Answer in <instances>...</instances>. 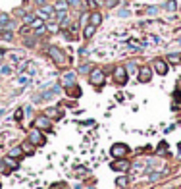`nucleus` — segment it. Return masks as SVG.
<instances>
[{
  "instance_id": "f257e3e1",
  "label": "nucleus",
  "mask_w": 181,
  "mask_h": 189,
  "mask_svg": "<svg viewBox=\"0 0 181 189\" xmlns=\"http://www.w3.org/2000/svg\"><path fill=\"white\" fill-rule=\"evenodd\" d=\"M48 56L52 60L56 62V64H60V66H64V64H67V60H66V54L58 48V46H48Z\"/></svg>"
},
{
  "instance_id": "f03ea898",
  "label": "nucleus",
  "mask_w": 181,
  "mask_h": 189,
  "mask_svg": "<svg viewBox=\"0 0 181 189\" xmlns=\"http://www.w3.org/2000/svg\"><path fill=\"white\" fill-rule=\"evenodd\" d=\"M104 79H106V75H104V71L102 70H93L90 71V77H89V81H90V85H94V87H100L104 83Z\"/></svg>"
},
{
  "instance_id": "7ed1b4c3",
  "label": "nucleus",
  "mask_w": 181,
  "mask_h": 189,
  "mask_svg": "<svg viewBox=\"0 0 181 189\" xmlns=\"http://www.w3.org/2000/svg\"><path fill=\"white\" fill-rule=\"evenodd\" d=\"M112 156H116V158H123V156L129 153V147L127 145H123V143H116L114 147H112Z\"/></svg>"
},
{
  "instance_id": "20e7f679",
  "label": "nucleus",
  "mask_w": 181,
  "mask_h": 189,
  "mask_svg": "<svg viewBox=\"0 0 181 189\" xmlns=\"http://www.w3.org/2000/svg\"><path fill=\"white\" fill-rule=\"evenodd\" d=\"M152 66H154V70H156V73H160V75H166V73H168V62L166 60L156 58L152 62Z\"/></svg>"
},
{
  "instance_id": "39448f33",
  "label": "nucleus",
  "mask_w": 181,
  "mask_h": 189,
  "mask_svg": "<svg viewBox=\"0 0 181 189\" xmlns=\"http://www.w3.org/2000/svg\"><path fill=\"white\" fill-rule=\"evenodd\" d=\"M29 141H31L33 145H42V143H44V137L41 135V129L35 128L33 131H29Z\"/></svg>"
},
{
  "instance_id": "423d86ee",
  "label": "nucleus",
  "mask_w": 181,
  "mask_h": 189,
  "mask_svg": "<svg viewBox=\"0 0 181 189\" xmlns=\"http://www.w3.org/2000/svg\"><path fill=\"white\" fill-rule=\"evenodd\" d=\"M114 77H116V81H118V83L125 85V83H127V70H125V68H116Z\"/></svg>"
},
{
  "instance_id": "0eeeda50",
  "label": "nucleus",
  "mask_w": 181,
  "mask_h": 189,
  "mask_svg": "<svg viewBox=\"0 0 181 189\" xmlns=\"http://www.w3.org/2000/svg\"><path fill=\"white\" fill-rule=\"evenodd\" d=\"M35 128L37 129H50V120L48 116H41L35 120Z\"/></svg>"
},
{
  "instance_id": "6e6552de",
  "label": "nucleus",
  "mask_w": 181,
  "mask_h": 189,
  "mask_svg": "<svg viewBox=\"0 0 181 189\" xmlns=\"http://www.w3.org/2000/svg\"><path fill=\"white\" fill-rule=\"evenodd\" d=\"M54 15V8L52 6H41V10H39V18H42V19H48V18H52Z\"/></svg>"
},
{
  "instance_id": "1a4fd4ad",
  "label": "nucleus",
  "mask_w": 181,
  "mask_h": 189,
  "mask_svg": "<svg viewBox=\"0 0 181 189\" xmlns=\"http://www.w3.org/2000/svg\"><path fill=\"white\" fill-rule=\"evenodd\" d=\"M150 77H152L150 68H141V70H139V81L141 83H148V81H150Z\"/></svg>"
},
{
  "instance_id": "9d476101",
  "label": "nucleus",
  "mask_w": 181,
  "mask_h": 189,
  "mask_svg": "<svg viewBox=\"0 0 181 189\" xmlns=\"http://www.w3.org/2000/svg\"><path fill=\"white\" fill-rule=\"evenodd\" d=\"M58 93H60V85H54V87L50 89V91H44V93H42V94H41V98H44V101H50V98H54Z\"/></svg>"
},
{
  "instance_id": "9b49d317",
  "label": "nucleus",
  "mask_w": 181,
  "mask_h": 189,
  "mask_svg": "<svg viewBox=\"0 0 181 189\" xmlns=\"http://www.w3.org/2000/svg\"><path fill=\"white\" fill-rule=\"evenodd\" d=\"M112 170H116V172H127V168H129V164H127V162L121 158V160H116L114 164L110 166Z\"/></svg>"
},
{
  "instance_id": "f8f14e48",
  "label": "nucleus",
  "mask_w": 181,
  "mask_h": 189,
  "mask_svg": "<svg viewBox=\"0 0 181 189\" xmlns=\"http://www.w3.org/2000/svg\"><path fill=\"white\" fill-rule=\"evenodd\" d=\"M90 25H94V27H98L100 23H102V14H98V12H93L90 14Z\"/></svg>"
},
{
  "instance_id": "ddd939ff",
  "label": "nucleus",
  "mask_w": 181,
  "mask_h": 189,
  "mask_svg": "<svg viewBox=\"0 0 181 189\" xmlns=\"http://www.w3.org/2000/svg\"><path fill=\"white\" fill-rule=\"evenodd\" d=\"M67 94L79 98V97H81V87H79V85H70V87H67Z\"/></svg>"
},
{
  "instance_id": "4468645a",
  "label": "nucleus",
  "mask_w": 181,
  "mask_h": 189,
  "mask_svg": "<svg viewBox=\"0 0 181 189\" xmlns=\"http://www.w3.org/2000/svg\"><path fill=\"white\" fill-rule=\"evenodd\" d=\"M73 81H75V73L73 71H70V73H66V75L62 77V83L66 87H70V85H73Z\"/></svg>"
},
{
  "instance_id": "2eb2a0df",
  "label": "nucleus",
  "mask_w": 181,
  "mask_h": 189,
  "mask_svg": "<svg viewBox=\"0 0 181 189\" xmlns=\"http://www.w3.org/2000/svg\"><path fill=\"white\" fill-rule=\"evenodd\" d=\"M181 108V91H173V110Z\"/></svg>"
},
{
  "instance_id": "dca6fc26",
  "label": "nucleus",
  "mask_w": 181,
  "mask_h": 189,
  "mask_svg": "<svg viewBox=\"0 0 181 189\" xmlns=\"http://www.w3.org/2000/svg\"><path fill=\"white\" fill-rule=\"evenodd\" d=\"M94 31H97V27H94V25H90V23H89L87 27H85V33H83V35H85V39H90V37L94 35Z\"/></svg>"
},
{
  "instance_id": "f3484780",
  "label": "nucleus",
  "mask_w": 181,
  "mask_h": 189,
  "mask_svg": "<svg viewBox=\"0 0 181 189\" xmlns=\"http://www.w3.org/2000/svg\"><path fill=\"white\" fill-rule=\"evenodd\" d=\"M166 149H168V145H166V141H162V143H160V145H158V151H156V153H158V154H160V156H164V154H168V151H166Z\"/></svg>"
},
{
  "instance_id": "a211bd4d",
  "label": "nucleus",
  "mask_w": 181,
  "mask_h": 189,
  "mask_svg": "<svg viewBox=\"0 0 181 189\" xmlns=\"http://www.w3.org/2000/svg\"><path fill=\"white\" fill-rule=\"evenodd\" d=\"M31 27H35V29H41V27H42V18H35L33 22H31Z\"/></svg>"
},
{
  "instance_id": "6ab92c4d",
  "label": "nucleus",
  "mask_w": 181,
  "mask_h": 189,
  "mask_svg": "<svg viewBox=\"0 0 181 189\" xmlns=\"http://www.w3.org/2000/svg\"><path fill=\"white\" fill-rule=\"evenodd\" d=\"M116 185H118V187H125L127 185V177L125 176H120L118 180H116Z\"/></svg>"
},
{
  "instance_id": "aec40b11",
  "label": "nucleus",
  "mask_w": 181,
  "mask_h": 189,
  "mask_svg": "<svg viewBox=\"0 0 181 189\" xmlns=\"http://www.w3.org/2000/svg\"><path fill=\"white\" fill-rule=\"evenodd\" d=\"M66 8H67V2H66V0L56 2V10H58V12H66Z\"/></svg>"
},
{
  "instance_id": "412c9836",
  "label": "nucleus",
  "mask_w": 181,
  "mask_h": 189,
  "mask_svg": "<svg viewBox=\"0 0 181 189\" xmlns=\"http://www.w3.org/2000/svg\"><path fill=\"white\" fill-rule=\"evenodd\" d=\"M10 156H12V158H14V156H15V158L21 156V147H14V149L10 151Z\"/></svg>"
},
{
  "instance_id": "4be33fe9",
  "label": "nucleus",
  "mask_w": 181,
  "mask_h": 189,
  "mask_svg": "<svg viewBox=\"0 0 181 189\" xmlns=\"http://www.w3.org/2000/svg\"><path fill=\"white\" fill-rule=\"evenodd\" d=\"M168 60L172 62V64H179V60H181V56L179 54H168Z\"/></svg>"
},
{
  "instance_id": "5701e85b",
  "label": "nucleus",
  "mask_w": 181,
  "mask_h": 189,
  "mask_svg": "<svg viewBox=\"0 0 181 189\" xmlns=\"http://www.w3.org/2000/svg\"><path fill=\"white\" fill-rule=\"evenodd\" d=\"M8 22H10V18H8L6 14L0 12V25H2V27H6V23H8Z\"/></svg>"
},
{
  "instance_id": "b1692460",
  "label": "nucleus",
  "mask_w": 181,
  "mask_h": 189,
  "mask_svg": "<svg viewBox=\"0 0 181 189\" xmlns=\"http://www.w3.org/2000/svg\"><path fill=\"white\" fill-rule=\"evenodd\" d=\"M44 116H60V112H58V110L56 108H48V110H46V112H44Z\"/></svg>"
},
{
  "instance_id": "393cba45",
  "label": "nucleus",
  "mask_w": 181,
  "mask_h": 189,
  "mask_svg": "<svg viewBox=\"0 0 181 189\" xmlns=\"http://www.w3.org/2000/svg\"><path fill=\"white\" fill-rule=\"evenodd\" d=\"M67 2V6H71V8H79L81 6V0H66Z\"/></svg>"
},
{
  "instance_id": "a878e982",
  "label": "nucleus",
  "mask_w": 181,
  "mask_h": 189,
  "mask_svg": "<svg viewBox=\"0 0 181 189\" xmlns=\"http://www.w3.org/2000/svg\"><path fill=\"white\" fill-rule=\"evenodd\" d=\"M175 8H177V4H175V0H169V2H166V10H169V12H173Z\"/></svg>"
},
{
  "instance_id": "bb28decb",
  "label": "nucleus",
  "mask_w": 181,
  "mask_h": 189,
  "mask_svg": "<svg viewBox=\"0 0 181 189\" xmlns=\"http://www.w3.org/2000/svg\"><path fill=\"white\" fill-rule=\"evenodd\" d=\"M125 70H127V71H131V73H135V71H137V64H135V62H129Z\"/></svg>"
},
{
  "instance_id": "cd10ccee",
  "label": "nucleus",
  "mask_w": 181,
  "mask_h": 189,
  "mask_svg": "<svg viewBox=\"0 0 181 189\" xmlns=\"http://www.w3.org/2000/svg\"><path fill=\"white\" fill-rule=\"evenodd\" d=\"M4 162H6V164H10V166L14 168V170L18 168V162H15V160H12V156H8V158H4Z\"/></svg>"
},
{
  "instance_id": "c85d7f7f",
  "label": "nucleus",
  "mask_w": 181,
  "mask_h": 189,
  "mask_svg": "<svg viewBox=\"0 0 181 189\" xmlns=\"http://www.w3.org/2000/svg\"><path fill=\"white\" fill-rule=\"evenodd\" d=\"M10 71H12V68H10V66H2V68H0V73H2V75H8Z\"/></svg>"
},
{
  "instance_id": "c756f323",
  "label": "nucleus",
  "mask_w": 181,
  "mask_h": 189,
  "mask_svg": "<svg viewBox=\"0 0 181 189\" xmlns=\"http://www.w3.org/2000/svg\"><path fill=\"white\" fill-rule=\"evenodd\" d=\"M46 27H48V31H50V33H56V31H58V25H56V23H48Z\"/></svg>"
},
{
  "instance_id": "7c9ffc66",
  "label": "nucleus",
  "mask_w": 181,
  "mask_h": 189,
  "mask_svg": "<svg viewBox=\"0 0 181 189\" xmlns=\"http://www.w3.org/2000/svg\"><path fill=\"white\" fill-rule=\"evenodd\" d=\"M2 37H4V39H6V41H12V39H14V35L10 33V31H6V33H4V31H2Z\"/></svg>"
},
{
  "instance_id": "2f4dec72",
  "label": "nucleus",
  "mask_w": 181,
  "mask_h": 189,
  "mask_svg": "<svg viewBox=\"0 0 181 189\" xmlns=\"http://www.w3.org/2000/svg\"><path fill=\"white\" fill-rule=\"evenodd\" d=\"M50 189H67V185L66 183H56V185H52Z\"/></svg>"
},
{
  "instance_id": "473e14b6",
  "label": "nucleus",
  "mask_w": 181,
  "mask_h": 189,
  "mask_svg": "<svg viewBox=\"0 0 181 189\" xmlns=\"http://www.w3.org/2000/svg\"><path fill=\"white\" fill-rule=\"evenodd\" d=\"M89 70H90V66H89V64H85V66H81V68H79V71H81V73H87Z\"/></svg>"
},
{
  "instance_id": "72a5a7b5",
  "label": "nucleus",
  "mask_w": 181,
  "mask_h": 189,
  "mask_svg": "<svg viewBox=\"0 0 181 189\" xmlns=\"http://www.w3.org/2000/svg\"><path fill=\"white\" fill-rule=\"evenodd\" d=\"M10 56H12V60H14V62H18V60H19V52H12Z\"/></svg>"
},
{
  "instance_id": "f704fd0d",
  "label": "nucleus",
  "mask_w": 181,
  "mask_h": 189,
  "mask_svg": "<svg viewBox=\"0 0 181 189\" xmlns=\"http://www.w3.org/2000/svg\"><path fill=\"white\" fill-rule=\"evenodd\" d=\"M118 15H120V18H127L129 12H127V10H121V12H118Z\"/></svg>"
},
{
  "instance_id": "c9c22d12",
  "label": "nucleus",
  "mask_w": 181,
  "mask_h": 189,
  "mask_svg": "<svg viewBox=\"0 0 181 189\" xmlns=\"http://www.w3.org/2000/svg\"><path fill=\"white\" fill-rule=\"evenodd\" d=\"M33 19H35V18H33V15H31V14H29V15H25V23H31V22H33Z\"/></svg>"
},
{
  "instance_id": "e433bc0d",
  "label": "nucleus",
  "mask_w": 181,
  "mask_h": 189,
  "mask_svg": "<svg viewBox=\"0 0 181 189\" xmlns=\"http://www.w3.org/2000/svg\"><path fill=\"white\" fill-rule=\"evenodd\" d=\"M148 14L154 15V14H158V8H148Z\"/></svg>"
},
{
  "instance_id": "4c0bfd02",
  "label": "nucleus",
  "mask_w": 181,
  "mask_h": 189,
  "mask_svg": "<svg viewBox=\"0 0 181 189\" xmlns=\"http://www.w3.org/2000/svg\"><path fill=\"white\" fill-rule=\"evenodd\" d=\"M21 114H23V110H18L15 112V120H21Z\"/></svg>"
},
{
  "instance_id": "58836bf2",
  "label": "nucleus",
  "mask_w": 181,
  "mask_h": 189,
  "mask_svg": "<svg viewBox=\"0 0 181 189\" xmlns=\"http://www.w3.org/2000/svg\"><path fill=\"white\" fill-rule=\"evenodd\" d=\"M116 2H118V0H108V2H106V4H108V6L112 8V6H116Z\"/></svg>"
},
{
  "instance_id": "ea45409f",
  "label": "nucleus",
  "mask_w": 181,
  "mask_h": 189,
  "mask_svg": "<svg viewBox=\"0 0 181 189\" xmlns=\"http://www.w3.org/2000/svg\"><path fill=\"white\" fill-rule=\"evenodd\" d=\"M18 81L21 83V85H23V83H27V77H25V75H23V77H19V79H18Z\"/></svg>"
},
{
  "instance_id": "a19ab883",
  "label": "nucleus",
  "mask_w": 181,
  "mask_h": 189,
  "mask_svg": "<svg viewBox=\"0 0 181 189\" xmlns=\"http://www.w3.org/2000/svg\"><path fill=\"white\" fill-rule=\"evenodd\" d=\"M35 2L39 4V6H44V4H46V0H35Z\"/></svg>"
},
{
  "instance_id": "79ce46f5",
  "label": "nucleus",
  "mask_w": 181,
  "mask_h": 189,
  "mask_svg": "<svg viewBox=\"0 0 181 189\" xmlns=\"http://www.w3.org/2000/svg\"><path fill=\"white\" fill-rule=\"evenodd\" d=\"M2 31H4V27H2V25H0V35H2Z\"/></svg>"
},
{
  "instance_id": "37998d69",
  "label": "nucleus",
  "mask_w": 181,
  "mask_h": 189,
  "mask_svg": "<svg viewBox=\"0 0 181 189\" xmlns=\"http://www.w3.org/2000/svg\"><path fill=\"white\" fill-rule=\"evenodd\" d=\"M179 149H181V143H179ZM179 158H181V153H179Z\"/></svg>"
}]
</instances>
